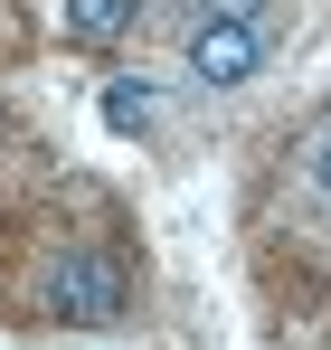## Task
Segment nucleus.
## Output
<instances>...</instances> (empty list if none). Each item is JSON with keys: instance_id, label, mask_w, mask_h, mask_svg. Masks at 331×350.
Returning a JSON list of instances; mask_svg holds the SVG:
<instances>
[{"instance_id": "obj_1", "label": "nucleus", "mask_w": 331, "mask_h": 350, "mask_svg": "<svg viewBox=\"0 0 331 350\" xmlns=\"http://www.w3.org/2000/svg\"><path fill=\"white\" fill-rule=\"evenodd\" d=\"M133 293H142V275L105 237H76V246H57L48 265H38V312L66 322V332H114L133 312Z\"/></svg>"}, {"instance_id": "obj_2", "label": "nucleus", "mask_w": 331, "mask_h": 350, "mask_svg": "<svg viewBox=\"0 0 331 350\" xmlns=\"http://www.w3.org/2000/svg\"><path fill=\"white\" fill-rule=\"evenodd\" d=\"M265 57H275V29H246V19H189V29H180V66H189V85H209V95L256 85Z\"/></svg>"}, {"instance_id": "obj_3", "label": "nucleus", "mask_w": 331, "mask_h": 350, "mask_svg": "<svg viewBox=\"0 0 331 350\" xmlns=\"http://www.w3.org/2000/svg\"><path fill=\"white\" fill-rule=\"evenodd\" d=\"M142 29V0H57V38L66 48H123Z\"/></svg>"}, {"instance_id": "obj_4", "label": "nucleus", "mask_w": 331, "mask_h": 350, "mask_svg": "<svg viewBox=\"0 0 331 350\" xmlns=\"http://www.w3.org/2000/svg\"><path fill=\"white\" fill-rule=\"evenodd\" d=\"M303 189H313V199L331 208V114L313 123V133H303Z\"/></svg>"}, {"instance_id": "obj_5", "label": "nucleus", "mask_w": 331, "mask_h": 350, "mask_svg": "<svg viewBox=\"0 0 331 350\" xmlns=\"http://www.w3.org/2000/svg\"><path fill=\"white\" fill-rule=\"evenodd\" d=\"M189 19H246V29H275V0H189Z\"/></svg>"}]
</instances>
